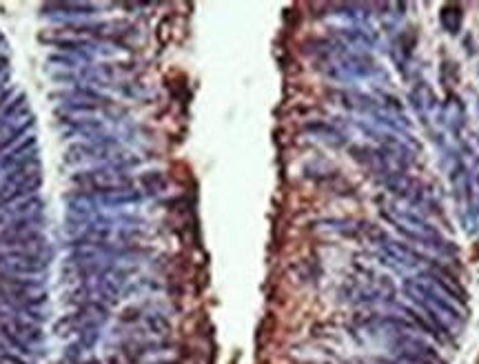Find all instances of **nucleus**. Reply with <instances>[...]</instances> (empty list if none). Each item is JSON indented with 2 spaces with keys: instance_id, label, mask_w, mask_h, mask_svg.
I'll return each mask as SVG.
<instances>
[{
  "instance_id": "1",
  "label": "nucleus",
  "mask_w": 479,
  "mask_h": 364,
  "mask_svg": "<svg viewBox=\"0 0 479 364\" xmlns=\"http://www.w3.org/2000/svg\"><path fill=\"white\" fill-rule=\"evenodd\" d=\"M51 255L31 251H5L0 253V275L12 277H45Z\"/></svg>"
},
{
  "instance_id": "2",
  "label": "nucleus",
  "mask_w": 479,
  "mask_h": 364,
  "mask_svg": "<svg viewBox=\"0 0 479 364\" xmlns=\"http://www.w3.org/2000/svg\"><path fill=\"white\" fill-rule=\"evenodd\" d=\"M98 5H82V3H51L42 7V12H58L56 16H91L98 12Z\"/></svg>"
},
{
  "instance_id": "3",
  "label": "nucleus",
  "mask_w": 479,
  "mask_h": 364,
  "mask_svg": "<svg viewBox=\"0 0 479 364\" xmlns=\"http://www.w3.org/2000/svg\"><path fill=\"white\" fill-rule=\"evenodd\" d=\"M5 211L9 213V216H12V220L40 216V213H42V200L38 196H31V198H25V200L16 202V205H12V207H7Z\"/></svg>"
},
{
  "instance_id": "4",
  "label": "nucleus",
  "mask_w": 479,
  "mask_h": 364,
  "mask_svg": "<svg viewBox=\"0 0 479 364\" xmlns=\"http://www.w3.org/2000/svg\"><path fill=\"white\" fill-rule=\"evenodd\" d=\"M144 327L149 329V334H153V336H169V331H171L169 320L162 318V316H158V313L144 316Z\"/></svg>"
},
{
  "instance_id": "5",
  "label": "nucleus",
  "mask_w": 479,
  "mask_h": 364,
  "mask_svg": "<svg viewBox=\"0 0 479 364\" xmlns=\"http://www.w3.org/2000/svg\"><path fill=\"white\" fill-rule=\"evenodd\" d=\"M442 20H444V27L449 29L451 34H457V31H460V25H462V9L457 7V5L444 7Z\"/></svg>"
},
{
  "instance_id": "6",
  "label": "nucleus",
  "mask_w": 479,
  "mask_h": 364,
  "mask_svg": "<svg viewBox=\"0 0 479 364\" xmlns=\"http://www.w3.org/2000/svg\"><path fill=\"white\" fill-rule=\"evenodd\" d=\"M49 62H58V65H62L65 69H73V67L80 65L78 58L67 56V53H53V56H49Z\"/></svg>"
},
{
  "instance_id": "7",
  "label": "nucleus",
  "mask_w": 479,
  "mask_h": 364,
  "mask_svg": "<svg viewBox=\"0 0 479 364\" xmlns=\"http://www.w3.org/2000/svg\"><path fill=\"white\" fill-rule=\"evenodd\" d=\"M0 364H31V362L14 351H0Z\"/></svg>"
},
{
  "instance_id": "8",
  "label": "nucleus",
  "mask_w": 479,
  "mask_h": 364,
  "mask_svg": "<svg viewBox=\"0 0 479 364\" xmlns=\"http://www.w3.org/2000/svg\"><path fill=\"white\" fill-rule=\"evenodd\" d=\"M7 69V58H3V56H0V73H3Z\"/></svg>"
}]
</instances>
